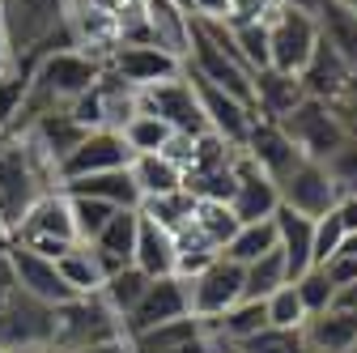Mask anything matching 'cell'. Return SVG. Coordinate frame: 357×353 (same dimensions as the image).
Listing matches in <instances>:
<instances>
[{
	"label": "cell",
	"instance_id": "cell-48",
	"mask_svg": "<svg viewBox=\"0 0 357 353\" xmlns=\"http://www.w3.org/2000/svg\"><path fill=\"white\" fill-rule=\"evenodd\" d=\"M332 213H336V222L344 226V234H353V230H357V192H353V196H340Z\"/></svg>",
	"mask_w": 357,
	"mask_h": 353
},
{
	"label": "cell",
	"instance_id": "cell-8",
	"mask_svg": "<svg viewBox=\"0 0 357 353\" xmlns=\"http://www.w3.org/2000/svg\"><path fill=\"white\" fill-rule=\"evenodd\" d=\"M188 302L196 320H217L221 311H230L234 302H243V269L230 264L226 255H217L208 269L188 277Z\"/></svg>",
	"mask_w": 357,
	"mask_h": 353
},
{
	"label": "cell",
	"instance_id": "cell-2",
	"mask_svg": "<svg viewBox=\"0 0 357 353\" xmlns=\"http://www.w3.org/2000/svg\"><path fill=\"white\" fill-rule=\"evenodd\" d=\"M115 340H123V324L98 294H81L56 306L52 349H94V345H115Z\"/></svg>",
	"mask_w": 357,
	"mask_h": 353
},
{
	"label": "cell",
	"instance_id": "cell-19",
	"mask_svg": "<svg viewBox=\"0 0 357 353\" xmlns=\"http://www.w3.org/2000/svg\"><path fill=\"white\" fill-rule=\"evenodd\" d=\"M137 226H141V209H115L111 222L98 230V239L89 243L98 255L102 277L119 273L123 264H132V251H137Z\"/></svg>",
	"mask_w": 357,
	"mask_h": 353
},
{
	"label": "cell",
	"instance_id": "cell-28",
	"mask_svg": "<svg viewBox=\"0 0 357 353\" xmlns=\"http://www.w3.org/2000/svg\"><path fill=\"white\" fill-rule=\"evenodd\" d=\"M30 77H34V64L30 60H5L0 64V141L9 137V128L30 94Z\"/></svg>",
	"mask_w": 357,
	"mask_h": 353
},
{
	"label": "cell",
	"instance_id": "cell-53",
	"mask_svg": "<svg viewBox=\"0 0 357 353\" xmlns=\"http://www.w3.org/2000/svg\"><path fill=\"white\" fill-rule=\"evenodd\" d=\"M9 60V38H5V22H0V64Z\"/></svg>",
	"mask_w": 357,
	"mask_h": 353
},
{
	"label": "cell",
	"instance_id": "cell-16",
	"mask_svg": "<svg viewBox=\"0 0 357 353\" xmlns=\"http://www.w3.org/2000/svg\"><path fill=\"white\" fill-rule=\"evenodd\" d=\"M141 9H145V26H149V43H153V47L170 52L174 60H188L196 17L188 9H178L174 0H141Z\"/></svg>",
	"mask_w": 357,
	"mask_h": 353
},
{
	"label": "cell",
	"instance_id": "cell-31",
	"mask_svg": "<svg viewBox=\"0 0 357 353\" xmlns=\"http://www.w3.org/2000/svg\"><path fill=\"white\" fill-rule=\"evenodd\" d=\"M268 251H277V226L273 222H247V226L234 230V239L226 247H221V255H226L230 264H238V269L255 264Z\"/></svg>",
	"mask_w": 357,
	"mask_h": 353
},
{
	"label": "cell",
	"instance_id": "cell-4",
	"mask_svg": "<svg viewBox=\"0 0 357 353\" xmlns=\"http://www.w3.org/2000/svg\"><path fill=\"white\" fill-rule=\"evenodd\" d=\"M315 43H319L315 13H298L285 5L268 13V68L298 77L302 64L310 60V52H315Z\"/></svg>",
	"mask_w": 357,
	"mask_h": 353
},
{
	"label": "cell",
	"instance_id": "cell-7",
	"mask_svg": "<svg viewBox=\"0 0 357 353\" xmlns=\"http://www.w3.org/2000/svg\"><path fill=\"white\" fill-rule=\"evenodd\" d=\"M141 111L145 115H158L174 132H183V137H204V132H208L204 111H200V98H196L192 81L183 73L170 77V81L149 85V90H141Z\"/></svg>",
	"mask_w": 357,
	"mask_h": 353
},
{
	"label": "cell",
	"instance_id": "cell-22",
	"mask_svg": "<svg viewBox=\"0 0 357 353\" xmlns=\"http://www.w3.org/2000/svg\"><path fill=\"white\" fill-rule=\"evenodd\" d=\"M132 264L145 273V277H174V264H178V243L170 230H162L158 222L141 213V226H137V251H132Z\"/></svg>",
	"mask_w": 357,
	"mask_h": 353
},
{
	"label": "cell",
	"instance_id": "cell-30",
	"mask_svg": "<svg viewBox=\"0 0 357 353\" xmlns=\"http://www.w3.org/2000/svg\"><path fill=\"white\" fill-rule=\"evenodd\" d=\"M56 269H60V277H64V285L81 298V294H98L102 290V269H98V255H94V247L89 243H77V247H68L60 260H56Z\"/></svg>",
	"mask_w": 357,
	"mask_h": 353
},
{
	"label": "cell",
	"instance_id": "cell-52",
	"mask_svg": "<svg viewBox=\"0 0 357 353\" xmlns=\"http://www.w3.org/2000/svg\"><path fill=\"white\" fill-rule=\"evenodd\" d=\"M340 251H344V255H357V230H353V234H344V243H340ZM340 251H336V255H340Z\"/></svg>",
	"mask_w": 357,
	"mask_h": 353
},
{
	"label": "cell",
	"instance_id": "cell-37",
	"mask_svg": "<svg viewBox=\"0 0 357 353\" xmlns=\"http://www.w3.org/2000/svg\"><path fill=\"white\" fill-rule=\"evenodd\" d=\"M238 353H310V349H306L302 328H273V324H268L255 336H247L238 345Z\"/></svg>",
	"mask_w": 357,
	"mask_h": 353
},
{
	"label": "cell",
	"instance_id": "cell-40",
	"mask_svg": "<svg viewBox=\"0 0 357 353\" xmlns=\"http://www.w3.org/2000/svg\"><path fill=\"white\" fill-rule=\"evenodd\" d=\"M264 311H268V324H273V328H302L306 324V306H302L294 281L281 285L277 294H268L264 298Z\"/></svg>",
	"mask_w": 357,
	"mask_h": 353
},
{
	"label": "cell",
	"instance_id": "cell-33",
	"mask_svg": "<svg viewBox=\"0 0 357 353\" xmlns=\"http://www.w3.org/2000/svg\"><path fill=\"white\" fill-rule=\"evenodd\" d=\"M281 285H289V273H285L281 251H268V255H259L255 264H247V269H243V298L247 302H264L268 294H277Z\"/></svg>",
	"mask_w": 357,
	"mask_h": 353
},
{
	"label": "cell",
	"instance_id": "cell-56",
	"mask_svg": "<svg viewBox=\"0 0 357 353\" xmlns=\"http://www.w3.org/2000/svg\"><path fill=\"white\" fill-rule=\"evenodd\" d=\"M174 5H178V9H188V13H192V0H174Z\"/></svg>",
	"mask_w": 357,
	"mask_h": 353
},
{
	"label": "cell",
	"instance_id": "cell-25",
	"mask_svg": "<svg viewBox=\"0 0 357 353\" xmlns=\"http://www.w3.org/2000/svg\"><path fill=\"white\" fill-rule=\"evenodd\" d=\"M315 26H319V38L357 73V13L344 0H324L315 9Z\"/></svg>",
	"mask_w": 357,
	"mask_h": 353
},
{
	"label": "cell",
	"instance_id": "cell-27",
	"mask_svg": "<svg viewBox=\"0 0 357 353\" xmlns=\"http://www.w3.org/2000/svg\"><path fill=\"white\" fill-rule=\"evenodd\" d=\"M200 332H204V320L183 315V320H170V324H158L141 336H132L123 345H128V353H170V349H183V345L200 340Z\"/></svg>",
	"mask_w": 357,
	"mask_h": 353
},
{
	"label": "cell",
	"instance_id": "cell-42",
	"mask_svg": "<svg viewBox=\"0 0 357 353\" xmlns=\"http://www.w3.org/2000/svg\"><path fill=\"white\" fill-rule=\"evenodd\" d=\"M324 170H328V179H332V188H336L340 196H353V192H357V137H349V141L324 162Z\"/></svg>",
	"mask_w": 357,
	"mask_h": 353
},
{
	"label": "cell",
	"instance_id": "cell-50",
	"mask_svg": "<svg viewBox=\"0 0 357 353\" xmlns=\"http://www.w3.org/2000/svg\"><path fill=\"white\" fill-rule=\"evenodd\" d=\"M52 353H128V345L115 340V345H94V349H52Z\"/></svg>",
	"mask_w": 357,
	"mask_h": 353
},
{
	"label": "cell",
	"instance_id": "cell-26",
	"mask_svg": "<svg viewBox=\"0 0 357 353\" xmlns=\"http://www.w3.org/2000/svg\"><path fill=\"white\" fill-rule=\"evenodd\" d=\"M128 174H132V183H137V192H141V204L183 188V166H178L174 158H166V153H137L128 162Z\"/></svg>",
	"mask_w": 357,
	"mask_h": 353
},
{
	"label": "cell",
	"instance_id": "cell-58",
	"mask_svg": "<svg viewBox=\"0 0 357 353\" xmlns=\"http://www.w3.org/2000/svg\"><path fill=\"white\" fill-rule=\"evenodd\" d=\"M353 353H357V345H353Z\"/></svg>",
	"mask_w": 357,
	"mask_h": 353
},
{
	"label": "cell",
	"instance_id": "cell-39",
	"mask_svg": "<svg viewBox=\"0 0 357 353\" xmlns=\"http://www.w3.org/2000/svg\"><path fill=\"white\" fill-rule=\"evenodd\" d=\"M68 204H73V226H77L81 243H94L98 230L111 222V213H115L107 200H89V196H68Z\"/></svg>",
	"mask_w": 357,
	"mask_h": 353
},
{
	"label": "cell",
	"instance_id": "cell-46",
	"mask_svg": "<svg viewBox=\"0 0 357 353\" xmlns=\"http://www.w3.org/2000/svg\"><path fill=\"white\" fill-rule=\"evenodd\" d=\"M324 273H328V281H332L336 290H340V285H353V281H357V255H344V251L332 255V260L324 264Z\"/></svg>",
	"mask_w": 357,
	"mask_h": 353
},
{
	"label": "cell",
	"instance_id": "cell-47",
	"mask_svg": "<svg viewBox=\"0 0 357 353\" xmlns=\"http://www.w3.org/2000/svg\"><path fill=\"white\" fill-rule=\"evenodd\" d=\"M192 17H204V22H230V0H192Z\"/></svg>",
	"mask_w": 357,
	"mask_h": 353
},
{
	"label": "cell",
	"instance_id": "cell-41",
	"mask_svg": "<svg viewBox=\"0 0 357 353\" xmlns=\"http://www.w3.org/2000/svg\"><path fill=\"white\" fill-rule=\"evenodd\" d=\"M294 290H298V298H302V306H306V320H310V315H324L328 306H332V298H336V285L328 281L324 269H306V273L294 281Z\"/></svg>",
	"mask_w": 357,
	"mask_h": 353
},
{
	"label": "cell",
	"instance_id": "cell-43",
	"mask_svg": "<svg viewBox=\"0 0 357 353\" xmlns=\"http://www.w3.org/2000/svg\"><path fill=\"white\" fill-rule=\"evenodd\" d=\"M340 243H344V226L336 222V213L315 217V234H310V264L324 269V264L340 251Z\"/></svg>",
	"mask_w": 357,
	"mask_h": 353
},
{
	"label": "cell",
	"instance_id": "cell-10",
	"mask_svg": "<svg viewBox=\"0 0 357 353\" xmlns=\"http://www.w3.org/2000/svg\"><path fill=\"white\" fill-rule=\"evenodd\" d=\"M230 213L238 217V226L247 222H273V213L281 209V192L268 174L238 149L234 153V192H230Z\"/></svg>",
	"mask_w": 357,
	"mask_h": 353
},
{
	"label": "cell",
	"instance_id": "cell-20",
	"mask_svg": "<svg viewBox=\"0 0 357 353\" xmlns=\"http://www.w3.org/2000/svg\"><path fill=\"white\" fill-rule=\"evenodd\" d=\"M273 226H277V251L285 260V273H289V281H298L306 269H315V264H310V234H315V222L281 204L273 213Z\"/></svg>",
	"mask_w": 357,
	"mask_h": 353
},
{
	"label": "cell",
	"instance_id": "cell-32",
	"mask_svg": "<svg viewBox=\"0 0 357 353\" xmlns=\"http://www.w3.org/2000/svg\"><path fill=\"white\" fill-rule=\"evenodd\" d=\"M119 137H123V145L132 149V158H137V153H166V145L174 141V128L162 123L158 115L137 111V115L119 128Z\"/></svg>",
	"mask_w": 357,
	"mask_h": 353
},
{
	"label": "cell",
	"instance_id": "cell-13",
	"mask_svg": "<svg viewBox=\"0 0 357 353\" xmlns=\"http://www.w3.org/2000/svg\"><path fill=\"white\" fill-rule=\"evenodd\" d=\"M132 162V149L123 145L119 132L111 128H94V132H85L81 145L60 162V183L68 179H85V174H98V170H123Z\"/></svg>",
	"mask_w": 357,
	"mask_h": 353
},
{
	"label": "cell",
	"instance_id": "cell-21",
	"mask_svg": "<svg viewBox=\"0 0 357 353\" xmlns=\"http://www.w3.org/2000/svg\"><path fill=\"white\" fill-rule=\"evenodd\" d=\"M26 137L47 153L52 162H56V170H60V162L81 145V137H85V128L68 115V107H52V111H43L34 123H30V132Z\"/></svg>",
	"mask_w": 357,
	"mask_h": 353
},
{
	"label": "cell",
	"instance_id": "cell-36",
	"mask_svg": "<svg viewBox=\"0 0 357 353\" xmlns=\"http://www.w3.org/2000/svg\"><path fill=\"white\" fill-rule=\"evenodd\" d=\"M192 226L221 251L230 239H234V230H238V217L230 213V204H221V200H196V217H192Z\"/></svg>",
	"mask_w": 357,
	"mask_h": 353
},
{
	"label": "cell",
	"instance_id": "cell-45",
	"mask_svg": "<svg viewBox=\"0 0 357 353\" xmlns=\"http://www.w3.org/2000/svg\"><path fill=\"white\" fill-rule=\"evenodd\" d=\"M332 111H336V119L344 123V132H349V137H357V77L349 81V90L332 103Z\"/></svg>",
	"mask_w": 357,
	"mask_h": 353
},
{
	"label": "cell",
	"instance_id": "cell-57",
	"mask_svg": "<svg viewBox=\"0 0 357 353\" xmlns=\"http://www.w3.org/2000/svg\"><path fill=\"white\" fill-rule=\"evenodd\" d=\"M344 5H349V9H353V13H357V0H344Z\"/></svg>",
	"mask_w": 357,
	"mask_h": 353
},
{
	"label": "cell",
	"instance_id": "cell-38",
	"mask_svg": "<svg viewBox=\"0 0 357 353\" xmlns=\"http://www.w3.org/2000/svg\"><path fill=\"white\" fill-rule=\"evenodd\" d=\"M230 34L251 73L268 68V22H230Z\"/></svg>",
	"mask_w": 357,
	"mask_h": 353
},
{
	"label": "cell",
	"instance_id": "cell-24",
	"mask_svg": "<svg viewBox=\"0 0 357 353\" xmlns=\"http://www.w3.org/2000/svg\"><path fill=\"white\" fill-rule=\"evenodd\" d=\"M302 336H306L310 353H353V345H357V315L328 306L324 315H310L302 324Z\"/></svg>",
	"mask_w": 357,
	"mask_h": 353
},
{
	"label": "cell",
	"instance_id": "cell-9",
	"mask_svg": "<svg viewBox=\"0 0 357 353\" xmlns=\"http://www.w3.org/2000/svg\"><path fill=\"white\" fill-rule=\"evenodd\" d=\"M183 77L192 81V90H196V98H200V111H204V123H208V132H213V137H221L226 145L243 149L247 132H251V123H255V111H251L247 103H238L234 94L217 90V85H208L204 77L188 73V68H183Z\"/></svg>",
	"mask_w": 357,
	"mask_h": 353
},
{
	"label": "cell",
	"instance_id": "cell-34",
	"mask_svg": "<svg viewBox=\"0 0 357 353\" xmlns=\"http://www.w3.org/2000/svg\"><path fill=\"white\" fill-rule=\"evenodd\" d=\"M208 328H217L226 340H234V345H243L247 336H255L259 328H268V311H264V302H234L230 311H221L217 320H204Z\"/></svg>",
	"mask_w": 357,
	"mask_h": 353
},
{
	"label": "cell",
	"instance_id": "cell-49",
	"mask_svg": "<svg viewBox=\"0 0 357 353\" xmlns=\"http://www.w3.org/2000/svg\"><path fill=\"white\" fill-rule=\"evenodd\" d=\"M9 290H17V281H13V255H9V247H0V294H9Z\"/></svg>",
	"mask_w": 357,
	"mask_h": 353
},
{
	"label": "cell",
	"instance_id": "cell-44",
	"mask_svg": "<svg viewBox=\"0 0 357 353\" xmlns=\"http://www.w3.org/2000/svg\"><path fill=\"white\" fill-rule=\"evenodd\" d=\"M277 0H230V22H268Z\"/></svg>",
	"mask_w": 357,
	"mask_h": 353
},
{
	"label": "cell",
	"instance_id": "cell-51",
	"mask_svg": "<svg viewBox=\"0 0 357 353\" xmlns=\"http://www.w3.org/2000/svg\"><path fill=\"white\" fill-rule=\"evenodd\" d=\"M277 5H285V9H298V13H315L324 0H277Z\"/></svg>",
	"mask_w": 357,
	"mask_h": 353
},
{
	"label": "cell",
	"instance_id": "cell-15",
	"mask_svg": "<svg viewBox=\"0 0 357 353\" xmlns=\"http://www.w3.org/2000/svg\"><path fill=\"white\" fill-rule=\"evenodd\" d=\"M9 255H13V281H17L22 294H30V298H38V302H47V306H60V302L77 298V294L64 285V277H60V269H56V260L38 255V251H30V247H22V243H9Z\"/></svg>",
	"mask_w": 357,
	"mask_h": 353
},
{
	"label": "cell",
	"instance_id": "cell-55",
	"mask_svg": "<svg viewBox=\"0 0 357 353\" xmlns=\"http://www.w3.org/2000/svg\"><path fill=\"white\" fill-rule=\"evenodd\" d=\"M0 247H9V230L5 226H0Z\"/></svg>",
	"mask_w": 357,
	"mask_h": 353
},
{
	"label": "cell",
	"instance_id": "cell-3",
	"mask_svg": "<svg viewBox=\"0 0 357 353\" xmlns=\"http://www.w3.org/2000/svg\"><path fill=\"white\" fill-rule=\"evenodd\" d=\"M281 128H285V137L302 149V158H310V162H328V158L349 141V132H344V123L336 119L332 103H319V98H302V103L281 119Z\"/></svg>",
	"mask_w": 357,
	"mask_h": 353
},
{
	"label": "cell",
	"instance_id": "cell-6",
	"mask_svg": "<svg viewBox=\"0 0 357 353\" xmlns=\"http://www.w3.org/2000/svg\"><path fill=\"white\" fill-rule=\"evenodd\" d=\"M102 68L119 77L123 85H132V90H149V85L183 73V60H174L170 52L153 47V43H115L102 56Z\"/></svg>",
	"mask_w": 357,
	"mask_h": 353
},
{
	"label": "cell",
	"instance_id": "cell-54",
	"mask_svg": "<svg viewBox=\"0 0 357 353\" xmlns=\"http://www.w3.org/2000/svg\"><path fill=\"white\" fill-rule=\"evenodd\" d=\"M0 353H52V349H0Z\"/></svg>",
	"mask_w": 357,
	"mask_h": 353
},
{
	"label": "cell",
	"instance_id": "cell-5",
	"mask_svg": "<svg viewBox=\"0 0 357 353\" xmlns=\"http://www.w3.org/2000/svg\"><path fill=\"white\" fill-rule=\"evenodd\" d=\"M56 306L22 290H9L0 302V349H52Z\"/></svg>",
	"mask_w": 357,
	"mask_h": 353
},
{
	"label": "cell",
	"instance_id": "cell-12",
	"mask_svg": "<svg viewBox=\"0 0 357 353\" xmlns=\"http://www.w3.org/2000/svg\"><path fill=\"white\" fill-rule=\"evenodd\" d=\"M277 192H281V204H285V209L310 217V222H315V217H324V213H332L336 200H340V192L332 188L324 162H310V158H306L298 170L285 174V179L277 183Z\"/></svg>",
	"mask_w": 357,
	"mask_h": 353
},
{
	"label": "cell",
	"instance_id": "cell-18",
	"mask_svg": "<svg viewBox=\"0 0 357 353\" xmlns=\"http://www.w3.org/2000/svg\"><path fill=\"white\" fill-rule=\"evenodd\" d=\"M302 81L294 73H277V68H259L251 73V111L259 119H273L281 123L298 103H302Z\"/></svg>",
	"mask_w": 357,
	"mask_h": 353
},
{
	"label": "cell",
	"instance_id": "cell-1",
	"mask_svg": "<svg viewBox=\"0 0 357 353\" xmlns=\"http://www.w3.org/2000/svg\"><path fill=\"white\" fill-rule=\"evenodd\" d=\"M13 243L30 247L38 255H47V260H60L68 247H77L81 239H77V226H73V204H68V196L60 188L43 192L26 209V217L13 226Z\"/></svg>",
	"mask_w": 357,
	"mask_h": 353
},
{
	"label": "cell",
	"instance_id": "cell-29",
	"mask_svg": "<svg viewBox=\"0 0 357 353\" xmlns=\"http://www.w3.org/2000/svg\"><path fill=\"white\" fill-rule=\"evenodd\" d=\"M153 285V277H145L137 264H123L119 273H111L107 281H102V290H98V298L111 306V311L119 315V324L132 315V306H137L141 298H145V290Z\"/></svg>",
	"mask_w": 357,
	"mask_h": 353
},
{
	"label": "cell",
	"instance_id": "cell-35",
	"mask_svg": "<svg viewBox=\"0 0 357 353\" xmlns=\"http://www.w3.org/2000/svg\"><path fill=\"white\" fill-rule=\"evenodd\" d=\"M141 213L149 217V222H158L162 230L178 234L183 226H192V217H196V196L178 188V192H170V196H153V200H145Z\"/></svg>",
	"mask_w": 357,
	"mask_h": 353
},
{
	"label": "cell",
	"instance_id": "cell-17",
	"mask_svg": "<svg viewBox=\"0 0 357 353\" xmlns=\"http://www.w3.org/2000/svg\"><path fill=\"white\" fill-rule=\"evenodd\" d=\"M357 73L328 47V43L319 38L315 43V52H310V60L302 64V73H298V81H302V94L306 98H319V103H336L344 90H349V81H353Z\"/></svg>",
	"mask_w": 357,
	"mask_h": 353
},
{
	"label": "cell",
	"instance_id": "cell-11",
	"mask_svg": "<svg viewBox=\"0 0 357 353\" xmlns=\"http://www.w3.org/2000/svg\"><path fill=\"white\" fill-rule=\"evenodd\" d=\"M183 315H192L188 281H183V277H158V281L145 290V298L132 306V315L123 320V340L141 336V332H149V328H158V324L183 320Z\"/></svg>",
	"mask_w": 357,
	"mask_h": 353
},
{
	"label": "cell",
	"instance_id": "cell-14",
	"mask_svg": "<svg viewBox=\"0 0 357 353\" xmlns=\"http://www.w3.org/2000/svg\"><path fill=\"white\" fill-rule=\"evenodd\" d=\"M243 153H247L273 183H281L289 170H298V166L306 162L302 149L285 137V128L273 123V119H259V115H255V123H251V132H247V141H243Z\"/></svg>",
	"mask_w": 357,
	"mask_h": 353
},
{
	"label": "cell",
	"instance_id": "cell-23",
	"mask_svg": "<svg viewBox=\"0 0 357 353\" xmlns=\"http://www.w3.org/2000/svg\"><path fill=\"white\" fill-rule=\"evenodd\" d=\"M64 196H89V200H107L111 209H141V192L132 183L128 166L123 170H98V174H85V179H68L60 183Z\"/></svg>",
	"mask_w": 357,
	"mask_h": 353
}]
</instances>
